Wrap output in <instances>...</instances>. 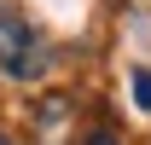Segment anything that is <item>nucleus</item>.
<instances>
[{
    "label": "nucleus",
    "mask_w": 151,
    "mask_h": 145,
    "mask_svg": "<svg viewBox=\"0 0 151 145\" xmlns=\"http://www.w3.org/2000/svg\"><path fill=\"white\" fill-rule=\"evenodd\" d=\"M134 99H139V110H151V70L134 75Z\"/></svg>",
    "instance_id": "f03ea898"
},
{
    "label": "nucleus",
    "mask_w": 151,
    "mask_h": 145,
    "mask_svg": "<svg viewBox=\"0 0 151 145\" xmlns=\"http://www.w3.org/2000/svg\"><path fill=\"white\" fill-rule=\"evenodd\" d=\"M0 145H6V134H0Z\"/></svg>",
    "instance_id": "20e7f679"
},
{
    "label": "nucleus",
    "mask_w": 151,
    "mask_h": 145,
    "mask_svg": "<svg viewBox=\"0 0 151 145\" xmlns=\"http://www.w3.org/2000/svg\"><path fill=\"white\" fill-rule=\"evenodd\" d=\"M47 70V41L23 12H0V75L12 81H35Z\"/></svg>",
    "instance_id": "f257e3e1"
},
{
    "label": "nucleus",
    "mask_w": 151,
    "mask_h": 145,
    "mask_svg": "<svg viewBox=\"0 0 151 145\" xmlns=\"http://www.w3.org/2000/svg\"><path fill=\"white\" fill-rule=\"evenodd\" d=\"M93 145H116V139H111V134H93Z\"/></svg>",
    "instance_id": "7ed1b4c3"
}]
</instances>
